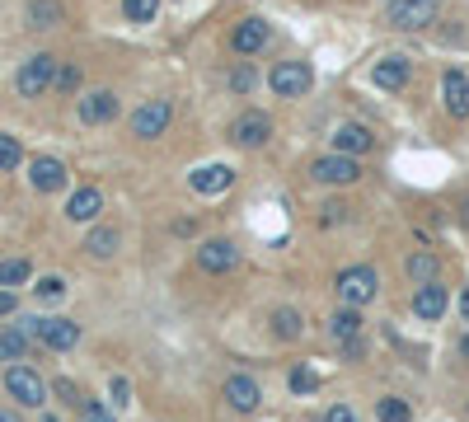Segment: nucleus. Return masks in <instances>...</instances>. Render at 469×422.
I'll return each instance as SVG.
<instances>
[{
  "label": "nucleus",
  "instance_id": "obj_1",
  "mask_svg": "<svg viewBox=\"0 0 469 422\" xmlns=\"http://www.w3.org/2000/svg\"><path fill=\"white\" fill-rule=\"evenodd\" d=\"M441 15V0H385V28H395V34H423V28H432Z\"/></svg>",
  "mask_w": 469,
  "mask_h": 422
},
{
  "label": "nucleus",
  "instance_id": "obj_2",
  "mask_svg": "<svg viewBox=\"0 0 469 422\" xmlns=\"http://www.w3.org/2000/svg\"><path fill=\"white\" fill-rule=\"evenodd\" d=\"M57 56L52 52H34V56H24L19 71H15V94L19 99H43L52 94V84H57Z\"/></svg>",
  "mask_w": 469,
  "mask_h": 422
},
{
  "label": "nucleus",
  "instance_id": "obj_3",
  "mask_svg": "<svg viewBox=\"0 0 469 422\" xmlns=\"http://www.w3.org/2000/svg\"><path fill=\"white\" fill-rule=\"evenodd\" d=\"M263 84L278 99H306L315 90V71H310V62H300V56H287V62H278L263 75Z\"/></svg>",
  "mask_w": 469,
  "mask_h": 422
},
{
  "label": "nucleus",
  "instance_id": "obj_4",
  "mask_svg": "<svg viewBox=\"0 0 469 422\" xmlns=\"http://www.w3.org/2000/svg\"><path fill=\"white\" fill-rule=\"evenodd\" d=\"M306 174L315 179V183H324V188H352V183H362V160L357 155H338V151H328V155H315L310 164H306Z\"/></svg>",
  "mask_w": 469,
  "mask_h": 422
},
{
  "label": "nucleus",
  "instance_id": "obj_5",
  "mask_svg": "<svg viewBox=\"0 0 469 422\" xmlns=\"http://www.w3.org/2000/svg\"><path fill=\"white\" fill-rule=\"evenodd\" d=\"M272 113H263V108H244V113H235L230 118V141L239 151H263L268 141H272Z\"/></svg>",
  "mask_w": 469,
  "mask_h": 422
},
{
  "label": "nucleus",
  "instance_id": "obj_6",
  "mask_svg": "<svg viewBox=\"0 0 469 422\" xmlns=\"http://www.w3.org/2000/svg\"><path fill=\"white\" fill-rule=\"evenodd\" d=\"M170 123H174V99H146L142 108L132 113L127 132L136 141H160L164 132H170Z\"/></svg>",
  "mask_w": 469,
  "mask_h": 422
},
{
  "label": "nucleus",
  "instance_id": "obj_7",
  "mask_svg": "<svg viewBox=\"0 0 469 422\" xmlns=\"http://www.w3.org/2000/svg\"><path fill=\"white\" fill-rule=\"evenodd\" d=\"M334 287H338L343 305H357V309H362V305H371V300L380 296V272L366 268V263H357V268H343V272H338Z\"/></svg>",
  "mask_w": 469,
  "mask_h": 422
},
{
  "label": "nucleus",
  "instance_id": "obj_8",
  "mask_svg": "<svg viewBox=\"0 0 469 422\" xmlns=\"http://www.w3.org/2000/svg\"><path fill=\"white\" fill-rule=\"evenodd\" d=\"M24 333L38 338L43 348L52 352H71L80 343V324L75 319H62V315H47V319H24Z\"/></svg>",
  "mask_w": 469,
  "mask_h": 422
},
{
  "label": "nucleus",
  "instance_id": "obj_9",
  "mask_svg": "<svg viewBox=\"0 0 469 422\" xmlns=\"http://www.w3.org/2000/svg\"><path fill=\"white\" fill-rule=\"evenodd\" d=\"M5 394L19 408H43L47 404V380L34 371V366H10L5 371Z\"/></svg>",
  "mask_w": 469,
  "mask_h": 422
},
{
  "label": "nucleus",
  "instance_id": "obj_10",
  "mask_svg": "<svg viewBox=\"0 0 469 422\" xmlns=\"http://www.w3.org/2000/svg\"><path fill=\"white\" fill-rule=\"evenodd\" d=\"M408 80H413V56L408 52H385L380 62L371 66V84L385 90V94H404Z\"/></svg>",
  "mask_w": 469,
  "mask_h": 422
},
{
  "label": "nucleus",
  "instance_id": "obj_11",
  "mask_svg": "<svg viewBox=\"0 0 469 422\" xmlns=\"http://www.w3.org/2000/svg\"><path fill=\"white\" fill-rule=\"evenodd\" d=\"M441 108H446L451 123H469V71L464 66L441 71Z\"/></svg>",
  "mask_w": 469,
  "mask_h": 422
},
{
  "label": "nucleus",
  "instance_id": "obj_12",
  "mask_svg": "<svg viewBox=\"0 0 469 422\" xmlns=\"http://www.w3.org/2000/svg\"><path fill=\"white\" fill-rule=\"evenodd\" d=\"M122 113V99L118 90H90V94H80L75 99V118L85 123V127H108Z\"/></svg>",
  "mask_w": 469,
  "mask_h": 422
},
{
  "label": "nucleus",
  "instance_id": "obj_13",
  "mask_svg": "<svg viewBox=\"0 0 469 422\" xmlns=\"http://www.w3.org/2000/svg\"><path fill=\"white\" fill-rule=\"evenodd\" d=\"M268 43H272V24H268L263 15H244V19L230 28V52H235V56H259Z\"/></svg>",
  "mask_w": 469,
  "mask_h": 422
},
{
  "label": "nucleus",
  "instance_id": "obj_14",
  "mask_svg": "<svg viewBox=\"0 0 469 422\" xmlns=\"http://www.w3.org/2000/svg\"><path fill=\"white\" fill-rule=\"evenodd\" d=\"M328 146H334L338 155H371L376 151V127H366V123H338L334 132H328Z\"/></svg>",
  "mask_w": 469,
  "mask_h": 422
},
{
  "label": "nucleus",
  "instance_id": "obj_15",
  "mask_svg": "<svg viewBox=\"0 0 469 422\" xmlns=\"http://www.w3.org/2000/svg\"><path fill=\"white\" fill-rule=\"evenodd\" d=\"M29 183H34V192H62L71 183V169L57 155H34L29 160Z\"/></svg>",
  "mask_w": 469,
  "mask_h": 422
},
{
  "label": "nucleus",
  "instance_id": "obj_16",
  "mask_svg": "<svg viewBox=\"0 0 469 422\" xmlns=\"http://www.w3.org/2000/svg\"><path fill=\"white\" fill-rule=\"evenodd\" d=\"M198 268L202 272H211V277H220V272H235L239 268V249H235V240H202L198 244Z\"/></svg>",
  "mask_w": 469,
  "mask_h": 422
},
{
  "label": "nucleus",
  "instance_id": "obj_17",
  "mask_svg": "<svg viewBox=\"0 0 469 422\" xmlns=\"http://www.w3.org/2000/svg\"><path fill=\"white\" fill-rule=\"evenodd\" d=\"M226 404H230L235 413H254V408L263 404V389H259V380H254L249 371H235V376L226 380Z\"/></svg>",
  "mask_w": 469,
  "mask_h": 422
},
{
  "label": "nucleus",
  "instance_id": "obj_18",
  "mask_svg": "<svg viewBox=\"0 0 469 422\" xmlns=\"http://www.w3.org/2000/svg\"><path fill=\"white\" fill-rule=\"evenodd\" d=\"M230 183H235V169H230V164H202V169H192V174H188V188L202 192V197L226 192Z\"/></svg>",
  "mask_w": 469,
  "mask_h": 422
},
{
  "label": "nucleus",
  "instance_id": "obj_19",
  "mask_svg": "<svg viewBox=\"0 0 469 422\" xmlns=\"http://www.w3.org/2000/svg\"><path fill=\"white\" fill-rule=\"evenodd\" d=\"M446 305H451V296H446V287H441V281H427V287L413 291V315L427 319V324H436L441 315H446Z\"/></svg>",
  "mask_w": 469,
  "mask_h": 422
},
{
  "label": "nucleus",
  "instance_id": "obj_20",
  "mask_svg": "<svg viewBox=\"0 0 469 422\" xmlns=\"http://www.w3.org/2000/svg\"><path fill=\"white\" fill-rule=\"evenodd\" d=\"M99 211H103V192H99L94 183H85V188H75V192H71V202H66V221L90 225V221H99Z\"/></svg>",
  "mask_w": 469,
  "mask_h": 422
},
{
  "label": "nucleus",
  "instance_id": "obj_21",
  "mask_svg": "<svg viewBox=\"0 0 469 422\" xmlns=\"http://www.w3.org/2000/svg\"><path fill=\"white\" fill-rule=\"evenodd\" d=\"M24 19H29V28H62L66 24V5L62 0H29Z\"/></svg>",
  "mask_w": 469,
  "mask_h": 422
},
{
  "label": "nucleus",
  "instance_id": "obj_22",
  "mask_svg": "<svg viewBox=\"0 0 469 422\" xmlns=\"http://www.w3.org/2000/svg\"><path fill=\"white\" fill-rule=\"evenodd\" d=\"M404 272H408L413 287H427V281H436L441 263H436V253H432V249H413V253H408V263H404Z\"/></svg>",
  "mask_w": 469,
  "mask_h": 422
},
{
  "label": "nucleus",
  "instance_id": "obj_23",
  "mask_svg": "<svg viewBox=\"0 0 469 422\" xmlns=\"http://www.w3.org/2000/svg\"><path fill=\"white\" fill-rule=\"evenodd\" d=\"M272 338H282V343H296L300 333H306V315L300 309H291V305H282V309H272Z\"/></svg>",
  "mask_w": 469,
  "mask_h": 422
},
{
  "label": "nucleus",
  "instance_id": "obj_24",
  "mask_svg": "<svg viewBox=\"0 0 469 422\" xmlns=\"http://www.w3.org/2000/svg\"><path fill=\"white\" fill-rule=\"evenodd\" d=\"M122 244V235L113 231V225H94V231L85 235V249H90V259H113Z\"/></svg>",
  "mask_w": 469,
  "mask_h": 422
},
{
  "label": "nucleus",
  "instance_id": "obj_25",
  "mask_svg": "<svg viewBox=\"0 0 469 422\" xmlns=\"http://www.w3.org/2000/svg\"><path fill=\"white\" fill-rule=\"evenodd\" d=\"M328 333H334L338 343H347V338H362V315H357V305L334 309V319H328Z\"/></svg>",
  "mask_w": 469,
  "mask_h": 422
},
{
  "label": "nucleus",
  "instance_id": "obj_26",
  "mask_svg": "<svg viewBox=\"0 0 469 422\" xmlns=\"http://www.w3.org/2000/svg\"><path fill=\"white\" fill-rule=\"evenodd\" d=\"M29 357V333L0 324V361H24Z\"/></svg>",
  "mask_w": 469,
  "mask_h": 422
},
{
  "label": "nucleus",
  "instance_id": "obj_27",
  "mask_svg": "<svg viewBox=\"0 0 469 422\" xmlns=\"http://www.w3.org/2000/svg\"><path fill=\"white\" fill-rule=\"evenodd\" d=\"M34 277V263L29 259H0V287H24V281Z\"/></svg>",
  "mask_w": 469,
  "mask_h": 422
},
{
  "label": "nucleus",
  "instance_id": "obj_28",
  "mask_svg": "<svg viewBox=\"0 0 469 422\" xmlns=\"http://www.w3.org/2000/svg\"><path fill=\"white\" fill-rule=\"evenodd\" d=\"M24 164V146L15 132H0V174H15V169Z\"/></svg>",
  "mask_w": 469,
  "mask_h": 422
},
{
  "label": "nucleus",
  "instance_id": "obj_29",
  "mask_svg": "<svg viewBox=\"0 0 469 422\" xmlns=\"http://www.w3.org/2000/svg\"><path fill=\"white\" fill-rule=\"evenodd\" d=\"M122 19L127 24H155L160 19V0H122Z\"/></svg>",
  "mask_w": 469,
  "mask_h": 422
},
{
  "label": "nucleus",
  "instance_id": "obj_30",
  "mask_svg": "<svg viewBox=\"0 0 469 422\" xmlns=\"http://www.w3.org/2000/svg\"><path fill=\"white\" fill-rule=\"evenodd\" d=\"M226 84H230V94H239V99H244V94H254V84H259V71H254L249 62H239V66L226 75Z\"/></svg>",
  "mask_w": 469,
  "mask_h": 422
},
{
  "label": "nucleus",
  "instance_id": "obj_31",
  "mask_svg": "<svg viewBox=\"0 0 469 422\" xmlns=\"http://www.w3.org/2000/svg\"><path fill=\"white\" fill-rule=\"evenodd\" d=\"M376 417L380 422H413V408L404 399H395V394H385V399L376 404Z\"/></svg>",
  "mask_w": 469,
  "mask_h": 422
},
{
  "label": "nucleus",
  "instance_id": "obj_32",
  "mask_svg": "<svg viewBox=\"0 0 469 422\" xmlns=\"http://www.w3.org/2000/svg\"><path fill=\"white\" fill-rule=\"evenodd\" d=\"M80 80H85V71H80L75 62H62V66H57V84H52V90H57V94H75Z\"/></svg>",
  "mask_w": 469,
  "mask_h": 422
},
{
  "label": "nucleus",
  "instance_id": "obj_33",
  "mask_svg": "<svg viewBox=\"0 0 469 422\" xmlns=\"http://www.w3.org/2000/svg\"><path fill=\"white\" fill-rule=\"evenodd\" d=\"M287 385H291L296 394H315V389H319V376L310 371V366H296V371L287 376Z\"/></svg>",
  "mask_w": 469,
  "mask_h": 422
},
{
  "label": "nucleus",
  "instance_id": "obj_34",
  "mask_svg": "<svg viewBox=\"0 0 469 422\" xmlns=\"http://www.w3.org/2000/svg\"><path fill=\"white\" fill-rule=\"evenodd\" d=\"M319 221H324V225H347V221H352V207H347V202H324V207H319Z\"/></svg>",
  "mask_w": 469,
  "mask_h": 422
},
{
  "label": "nucleus",
  "instance_id": "obj_35",
  "mask_svg": "<svg viewBox=\"0 0 469 422\" xmlns=\"http://www.w3.org/2000/svg\"><path fill=\"white\" fill-rule=\"evenodd\" d=\"M34 296H38V300H62V296H66V281H62V277H43L38 287H34Z\"/></svg>",
  "mask_w": 469,
  "mask_h": 422
},
{
  "label": "nucleus",
  "instance_id": "obj_36",
  "mask_svg": "<svg viewBox=\"0 0 469 422\" xmlns=\"http://www.w3.org/2000/svg\"><path fill=\"white\" fill-rule=\"evenodd\" d=\"M108 404H113V408H127V404H132V385H127L122 376H113V385H108Z\"/></svg>",
  "mask_w": 469,
  "mask_h": 422
},
{
  "label": "nucleus",
  "instance_id": "obj_37",
  "mask_svg": "<svg viewBox=\"0 0 469 422\" xmlns=\"http://www.w3.org/2000/svg\"><path fill=\"white\" fill-rule=\"evenodd\" d=\"M80 422H113V413H108L99 399H85L80 404Z\"/></svg>",
  "mask_w": 469,
  "mask_h": 422
},
{
  "label": "nucleus",
  "instance_id": "obj_38",
  "mask_svg": "<svg viewBox=\"0 0 469 422\" xmlns=\"http://www.w3.org/2000/svg\"><path fill=\"white\" fill-rule=\"evenodd\" d=\"M52 389H57V394H62V404H71V408H80V404H85V399H80V389H75V380H57Z\"/></svg>",
  "mask_w": 469,
  "mask_h": 422
},
{
  "label": "nucleus",
  "instance_id": "obj_39",
  "mask_svg": "<svg viewBox=\"0 0 469 422\" xmlns=\"http://www.w3.org/2000/svg\"><path fill=\"white\" fill-rule=\"evenodd\" d=\"M338 352H343V361H362L366 343H362V338H347V343H338Z\"/></svg>",
  "mask_w": 469,
  "mask_h": 422
},
{
  "label": "nucleus",
  "instance_id": "obj_40",
  "mask_svg": "<svg viewBox=\"0 0 469 422\" xmlns=\"http://www.w3.org/2000/svg\"><path fill=\"white\" fill-rule=\"evenodd\" d=\"M324 422H362V417H357V413H352L347 404H334V408L324 413Z\"/></svg>",
  "mask_w": 469,
  "mask_h": 422
},
{
  "label": "nucleus",
  "instance_id": "obj_41",
  "mask_svg": "<svg viewBox=\"0 0 469 422\" xmlns=\"http://www.w3.org/2000/svg\"><path fill=\"white\" fill-rule=\"evenodd\" d=\"M15 305H19V300H15V291L0 287V315H15Z\"/></svg>",
  "mask_w": 469,
  "mask_h": 422
},
{
  "label": "nucleus",
  "instance_id": "obj_42",
  "mask_svg": "<svg viewBox=\"0 0 469 422\" xmlns=\"http://www.w3.org/2000/svg\"><path fill=\"white\" fill-rule=\"evenodd\" d=\"M460 315H464V319H469V287H464V291H460Z\"/></svg>",
  "mask_w": 469,
  "mask_h": 422
},
{
  "label": "nucleus",
  "instance_id": "obj_43",
  "mask_svg": "<svg viewBox=\"0 0 469 422\" xmlns=\"http://www.w3.org/2000/svg\"><path fill=\"white\" fill-rule=\"evenodd\" d=\"M0 422H24L19 413H10V408H0Z\"/></svg>",
  "mask_w": 469,
  "mask_h": 422
},
{
  "label": "nucleus",
  "instance_id": "obj_44",
  "mask_svg": "<svg viewBox=\"0 0 469 422\" xmlns=\"http://www.w3.org/2000/svg\"><path fill=\"white\" fill-rule=\"evenodd\" d=\"M460 221L469 225V197H464V202H460Z\"/></svg>",
  "mask_w": 469,
  "mask_h": 422
},
{
  "label": "nucleus",
  "instance_id": "obj_45",
  "mask_svg": "<svg viewBox=\"0 0 469 422\" xmlns=\"http://www.w3.org/2000/svg\"><path fill=\"white\" fill-rule=\"evenodd\" d=\"M460 357H469V333L460 338Z\"/></svg>",
  "mask_w": 469,
  "mask_h": 422
},
{
  "label": "nucleus",
  "instance_id": "obj_46",
  "mask_svg": "<svg viewBox=\"0 0 469 422\" xmlns=\"http://www.w3.org/2000/svg\"><path fill=\"white\" fill-rule=\"evenodd\" d=\"M43 422H62V417H43Z\"/></svg>",
  "mask_w": 469,
  "mask_h": 422
}]
</instances>
